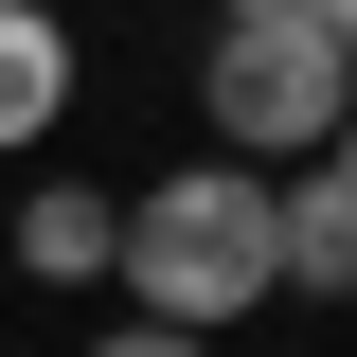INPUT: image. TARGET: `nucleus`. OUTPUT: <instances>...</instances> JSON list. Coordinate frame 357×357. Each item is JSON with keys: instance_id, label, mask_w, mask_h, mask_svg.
Wrapping results in <instances>:
<instances>
[{"instance_id": "nucleus-1", "label": "nucleus", "mask_w": 357, "mask_h": 357, "mask_svg": "<svg viewBox=\"0 0 357 357\" xmlns=\"http://www.w3.org/2000/svg\"><path fill=\"white\" fill-rule=\"evenodd\" d=\"M126 304L143 321H197V340H215V321H250V304H286V232H268V161H178V178H143L126 197Z\"/></svg>"}, {"instance_id": "nucleus-2", "label": "nucleus", "mask_w": 357, "mask_h": 357, "mask_svg": "<svg viewBox=\"0 0 357 357\" xmlns=\"http://www.w3.org/2000/svg\"><path fill=\"white\" fill-rule=\"evenodd\" d=\"M357 107V54L321 36V18H215V54H197V126L232 143V161H321Z\"/></svg>"}, {"instance_id": "nucleus-3", "label": "nucleus", "mask_w": 357, "mask_h": 357, "mask_svg": "<svg viewBox=\"0 0 357 357\" xmlns=\"http://www.w3.org/2000/svg\"><path fill=\"white\" fill-rule=\"evenodd\" d=\"M54 126H72V18L54 0H0V161L54 143Z\"/></svg>"}, {"instance_id": "nucleus-4", "label": "nucleus", "mask_w": 357, "mask_h": 357, "mask_svg": "<svg viewBox=\"0 0 357 357\" xmlns=\"http://www.w3.org/2000/svg\"><path fill=\"white\" fill-rule=\"evenodd\" d=\"M107 250H126V197H107V178H36V197H18V268H36V286H89Z\"/></svg>"}, {"instance_id": "nucleus-5", "label": "nucleus", "mask_w": 357, "mask_h": 357, "mask_svg": "<svg viewBox=\"0 0 357 357\" xmlns=\"http://www.w3.org/2000/svg\"><path fill=\"white\" fill-rule=\"evenodd\" d=\"M268 232H286V286L304 304H357V197L340 178H268Z\"/></svg>"}, {"instance_id": "nucleus-6", "label": "nucleus", "mask_w": 357, "mask_h": 357, "mask_svg": "<svg viewBox=\"0 0 357 357\" xmlns=\"http://www.w3.org/2000/svg\"><path fill=\"white\" fill-rule=\"evenodd\" d=\"M89 357H232V340H197V321H107Z\"/></svg>"}, {"instance_id": "nucleus-7", "label": "nucleus", "mask_w": 357, "mask_h": 357, "mask_svg": "<svg viewBox=\"0 0 357 357\" xmlns=\"http://www.w3.org/2000/svg\"><path fill=\"white\" fill-rule=\"evenodd\" d=\"M321 178H340V197H357V107H340V143H321Z\"/></svg>"}, {"instance_id": "nucleus-8", "label": "nucleus", "mask_w": 357, "mask_h": 357, "mask_svg": "<svg viewBox=\"0 0 357 357\" xmlns=\"http://www.w3.org/2000/svg\"><path fill=\"white\" fill-rule=\"evenodd\" d=\"M232 18H340V0H232Z\"/></svg>"}, {"instance_id": "nucleus-9", "label": "nucleus", "mask_w": 357, "mask_h": 357, "mask_svg": "<svg viewBox=\"0 0 357 357\" xmlns=\"http://www.w3.org/2000/svg\"><path fill=\"white\" fill-rule=\"evenodd\" d=\"M321 36H340V54H357V0H340V18H321Z\"/></svg>"}]
</instances>
